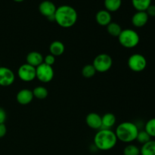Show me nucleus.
Listing matches in <instances>:
<instances>
[{
    "label": "nucleus",
    "instance_id": "obj_30",
    "mask_svg": "<svg viewBox=\"0 0 155 155\" xmlns=\"http://www.w3.org/2000/svg\"><path fill=\"white\" fill-rule=\"evenodd\" d=\"M7 133V128H6L5 124H0V139L4 137Z\"/></svg>",
    "mask_w": 155,
    "mask_h": 155
},
{
    "label": "nucleus",
    "instance_id": "obj_10",
    "mask_svg": "<svg viewBox=\"0 0 155 155\" xmlns=\"http://www.w3.org/2000/svg\"><path fill=\"white\" fill-rule=\"evenodd\" d=\"M15 80V75L12 70L6 67H0V86H11L13 84Z\"/></svg>",
    "mask_w": 155,
    "mask_h": 155
},
{
    "label": "nucleus",
    "instance_id": "obj_14",
    "mask_svg": "<svg viewBox=\"0 0 155 155\" xmlns=\"http://www.w3.org/2000/svg\"><path fill=\"white\" fill-rule=\"evenodd\" d=\"M43 58L44 57L40 52L38 51H30L27 54V57H26V61L27 64L31 65V66L36 68L41 64L43 63Z\"/></svg>",
    "mask_w": 155,
    "mask_h": 155
},
{
    "label": "nucleus",
    "instance_id": "obj_21",
    "mask_svg": "<svg viewBox=\"0 0 155 155\" xmlns=\"http://www.w3.org/2000/svg\"><path fill=\"white\" fill-rule=\"evenodd\" d=\"M120 25L116 22H110L107 26V31L109 34L114 37H118L122 32Z\"/></svg>",
    "mask_w": 155,
    "mask_h": 155
},
{
    "label": "nucleus",
    "instance_id": "obj_16",
    "mask_svg": "<svg viewBox=\"0 0 155 155\" xmlns=\"http://www.w3.org/2000/svg\"><path fill=\"white\" fill-rule=\"evenodd\" d=\"M65 51L64 44L58 40L53 41L49 45L50 54L54 55V57L61 56L64 54Z\"/></svg>",
    "mask_w": 155,
    "mask_h": 155
},
{
    "label": "nucleus",
    "instance_id": "obj_2",
    "mask_svg": "<svg viewBox=\"0 0 155 155\" xmlns=\"http://www.w3.org/2000/svg\"><path fill=\"white\" fill-rule=\"evenodd\" d=\"M117 141L113 130L101 129L95 135L94 145L100 151H109L114 148Z\"/></svg>",
    "mask_w": 155,
    "mask_h": 155
},
{
    "label": "nucleus",
    "instance_id": "obj_5",
    "mask_svg": "<svg viewBox=\"0 0 155 155\" xmlns=\"http://www.w3.org/2000/svg\"><path fill=\"white\" fill-rule=\"evenodd\" d=\"M92 65L95 68L96 72L105 73L111 68L113 65V60L108 54L101 53L94 58Z\"/></svg>",
    "mask_w": 155,
    "mask_h": 155
},
{
    "label": "nucleus",
    "instance_id": "obj_19",
    "mask_svg": "<svg viewBox=\"0 0 155 155\" xmlns=\"http://www.w3.org/2000/svg\"><path fill=\"white\" fill-rule=\"evenodd\" d=\"M140 155H155V140H150L142 145Z\"/></svg>",
    "mask_w": 155,
    "mask_h": 155
},
{
    "label": "nucleus",
    "instance_id": "obj_17",
    "mask_svg": "<svg viewBox=\"0 0 155 155\" xmlns=\"http://www.w3.org/2000/svg\"><path fill=\"white\" fill-rule=\"evenodd\" d=\"M116 117L113 113H106L101 117V129H107L111 130L112 127L116 124Z\"/></svg>",
    "mask_w": 155,
    "mask_h": 155
},
{
    "label": "nucleus",
    "instance_id": "obj_31",
    "mask_svg": "<svg viewBox=\"0 0 155 155\" xmlns=\"http://www.w3.org/2000/svg\"><path fill=\"white\" fill-rule=\"evenodd\" d=\"M15 2H21L24 1V0H14Z\"/></svg>",
    "mask_w": 155,
    "mask_h": 155
},
{
    "label": "nucleus",
    "instance_id": "obj_20",
    "mask_svg": "<svg viewBox=\"0 0 155 155\" xmlns=\"http://www.w3.org/2000/svg\"><path fill=\"white\" fill-rule=\"evenodd\" d=\"M132 4L137 12H145L151 5V0H132Z\"/></svg>",
    "mask_w": 155,
    "mask_h": 155
},
{
    "label": "nucleus",
    "instance_id": "obj_3",
    "mask_svg": "<svg viewBox=\"0 0 155 155\" xmlns=\"http://www.w3.org/2000/svg\"><path fill=\"white\" fill-rule=\"evenodd\" d=\"M139 131V127L136 124L130 121H126L121 123L117 127L114 133L117 140L124 143L130 144L136 140Z\"/></svg>",
    "mask_w": 155,
    "mask_h": 155
},
{
    "label": "nucleus",
    "instance_id": "obj_28",
    "mask_svg": "<svg viewBox=\"0 0 155 155\" xmlns=\"http://www.w3.org/2000/svg\"><path fill=\"white\" fill-rule=\"evenodd\" d=\"M6 118H7V114H6L5 110L2 107H0V124H5Z\"/></svg>",
    "mask_w": 155,
    "mask_h": 155
},
{
    "label": "nucleus",
    "instance_id": "obj_8",
    "mask_svg": "<svg viewBox=\"0 0 155 155\" xmlns=\"http://www.w3.org/2000/svg\"><path fill=\"white\" fill-rule=\"evenodd\" d=\"M18 76L21 80L24 82H31L36 79V68L24 64L18 68Z\"/></svg>",
    "mask_w": 155,
    "mask_h": 155
},
{
    "label": "nucleus",
    "instance_id": "obj_6",
    "mask_svg": "<svg viewBox=\"0 0 155 155\" xmlns=\"http://www.w3.org/2000/svg\"><path fill=\"white\" fill-rule=\"evenodd\" d=\"M147 59L139 53H135L128 58L127 64L129 68L133 72L139 73L143 71L147 67Z\"/></svg>",
    "mask_w": 155,
    "mask_h": 155
},
{
    "label": "nucleus",
    "instance_id": "obj_29",
    "mask_svg": "<svg viewBox=\"0 0 155 155\" xmlns=\"http://www.w3.org/2000/svg\"><path fill=\"white\" fill-rule=\"evenodd\" d=\"M146 13L148 14V17H155V5H151L148 8L146 11Z\"/></svg>",
    "mask_w": 155,
    "mask_h": 155
},
{
    "label": "nucleus",
    "instance_id": "obj_13",
    "mask_svg": "<svg viewBox=\"0 0 155 155\" xmlns=\"http://www.w3.org/2000/svg\"><path fill=\"white\" fill-rule=\"evenodd\" d=\"M148 19L149 17L146 12H137L133 15L132 18V24L134 27L140 28L146 25Z\"/></svg>",
    "mask_w": 155,
    "mask_h": 155
},
{
    "label": "nucleus",
    "instance_id": "obj_12",
    "mask_svg": "<svg viewBox=\"0 0 155 155\" xmlns=\"http://www.w3.org/2000/svg\"><path fill=\"white\" fill-rule=\"evenodd\" d=\"M86 122L89 128L96 130H101V125H102V123H101V117L98 114L95 113V112L89 113L86 116Z\"/></svg>",
    "mask_w": 155,
    "mask_h": 155
},
{
    "label": "nucleus",
    "instance_id": "obj_25",
    "mask_svg": "<svg viewBox=\"0 0 155 155\" xmlns=\"http://www.w3.org/2000/svg\"><path fill=\"white\" fill-rule=\"evenodd\" d=\"M124 155H140V148L136 145L129 144L124 148Z\"/></svg>",
    "mask_w": 155,
    "mask_h": 155
},
{
    "label": "nucleus",
    "instance_id": "obj_26",
    "mask_svg": "<svg viewBox=\"0 0 155 155\" xmlns=\"http://www.w3.org/2000/svg\"><path fill=\"white\" fill-rule=\"evenodd\" d=\"M150 140H151V137L145 130H139V133L137 135V137H136V141L139 143L144 145V144L149 142Z\"/></svg>",
    "mask_w": 155,
    "mask_h": 155
},
{
    "label": "nucleus",
    "instance_id": "obj_32",
    "mask_svg": "<svg viewBox=\"0 0 155 155\" xmlns=\"http://www.w3.org/2000/svg\"><path fill=\"white\" fill-rule=\"evenodd\" d=\"M0 67H1V64H0Z\"/></svg>",
    "mask_w": 155,
    "mask_h": 155
},
{
    "label": "nucleus",
    "instance_id": "obj_18",
    "mask_svg": "<svg viewBox=\"0 0 155 155\" xmlns=\"http://www.w3.org/2000/svg\"><path fill=\"white\" fill-rule=\"evenodd\" d=\"M104 4L105 10H107L110 13L115 12L120 8L122 0H104Z\"/></svg>",
    "mask_w": 155,
    "mask_h": 155
},
{
    "label": "nucleus",
    "instance_id": "obj_27",
    "mask_svg": "<svg viewBox=\"0 0 155 155\" xmlns=\"http://www.w3.org/2000/svg\"><path fill=\"white\" fill-rule=\"evenodd\" d=\"M55 62V57L52 54H49L48 55H46L45 57H44L43 58V63H45V64H48L49 66H52L53 64Z\"/></svg>",
    "mask_w": 155,
    "mask_h": 155
},
{
    "label": "nucleus",
    "instance_id": "obj_1",
    "mask_svg": "<svg viewBox=\"0 0 155 155\" xmlns=\"http://www.w3.org/2000/svg\"><path fill=\"white\" fill-rule=\"evenodd\" d=\"M78 19V15L72 6L64 5L56 9L54 14V21L63 28H70L75 25Z\"/></svg>",
    "mask_w": 155,
    "mask_h": 155
},
{
    "label": "nucleus",
    "instance_id": "obj_22",
    "mask_svg": "<svg viewBox=\"0 0 155 155\" xmlns=\"http://www.w3.org/2000/svg\"><path fill=\"white\" fill-rule=\"evenodd\" d=\"M32 91H33V97L38 99H45L48 95V89L42 86H36Z\"/></svg>",
    "mask_w": 155,
    "mask_h": 155
},
{
    "label": "nucleus",
    "instance_id": "obj_15",
    "mask_svg": "<svg viewBox=\"0 0 155 155\" xmlns=\"http://www.w3.org/2000/svg\"><path fill=\"white\" fill-rule=\"evenodd\" d=\"M95 20L100 26L107 27L111 22V15L107 10H101L97 12Z\"/></svg>",
    "mask_w": 155,
    "mask_h": 155
},
{
    "label": "nucleus",
    "instance_id": "obj_4",
    "mask_svg": "<svg viewBox=\"0 0 155 155\" xmlns=\"http://www.w3.org/2000/svg\"><path fill=\"white\" fill-rule=\"evenodd\" d=\"M117 38L120 44L126 48H135L140 42V36L139 33L132 29L123 30Z\"/></svg>",
    "mask_w": 155,
    "mask_h": 155
},
{
    "label": "nucleus",
    "instance_id": "obj_9",
    "mask_svg": "<svg viewBox=\"0 0 155 155\" xmlns=\"http://www.w3.org/2000/svg\"><path fill=\"white\" fill-rule=\"evenodd\" d=\"M56 9L57 8L55 5L52 2L48 1V0L42 2L39 5V11L41 15L51 21H54V14H55Z\"/></svg>",
    "mask_w": 155,
    "mask_h": 155
},
{
    "label": "nucleus",
    "instance_id": "obj_24",
    "mask_svg": "<svg viewBox=\"0 0 155 155\" xmlns=\"http://www.w3.org/2000/svg\"><path fill=\"white\" fill-rule=\"evenodd\" d=\"M145 130L151 138H155V117L148 120L145 125Z\"/></svg>",
    "mask_w": 155,
    "mask_h": 155
},
{
    "label": "nucleus",
    "instance_id": "obj_23",
    "mask_svg": "<svg viewBox=\"0 0 155 155\" xmlns=\"http://www.w3.org/2000/svg\"><path fill=\"white\" fill-rule=\"evenodd\" d=\"M96 74V71H95L94 66L92 64H86L82 69V75L83 77L86 79H90L93 77Z\"/></svg>",
    "mask_w": 155,
    "mask_h": 155
},
{
    "label": "nucleus",
    "instance_id": "obj_11",
    "mask_svg": "<svg viewBox=\"0 0 155 155\" xmlns=\"http://www.w3.org/2000/svg\"><path fill=\"white\" fill-rule=\"evenodd\" d=\"M33 91L29 89H22L16 95L17 101L21 105H27L31 103L33 99Z\"/></svg>",
    "mask_w": 155,
    "mask_h": 155
},
{
    "label": "nucleus",
    "instance_id": "obj_7",
    "mask_svg": "<svg viewBox=\"0 0 155 155\" xmlns=\"http://www.w3.org/2000/svg\"><path fill=\"white\" fill-rule=\"evenodd\" d=\"M54 76V72L52 66L42 63L36 68V78L42 83H49L53 80Z\"/></svg>",
    "mask_w": 155,
    "mask_h": 155
}]
</instances>
